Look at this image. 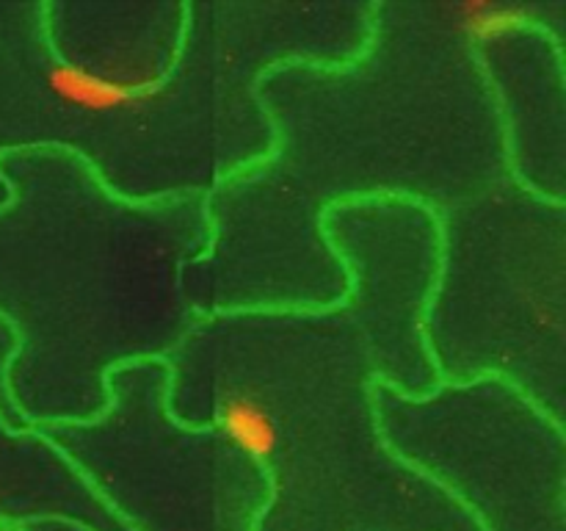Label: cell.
<instances>
[{
    "label": "cell",
    "instance_id": "obj_1",
    "mask_svg": "<svg viewBox=\"0 0 566 531\" xmlns=\"http://www.w3.org/2000/svg\"><path fill=\"white\" fill-rule=\"evenodd\" d=\"M324 236L348 293L315 310L202 315L164 357L166 409L216 429L269 479L254 531H479L473 514L390 451L374 385L426 396L440 374L423 310L440 225L398 197L326 210Z\"/></svg>",
    "mask_w": 566,
    "mask_h": 531
},
{
    "label": "cell",
    "instance_id": "obj_2",
    "mask_svg": "<svg viewBox=\"0 0 566 531\" xmlns=\"http://www.w3.org/2000/svg\"><path fill=\"white\" fill-rule=\"evenodd\" d=\"M254 94L274 147L208 194L210 247L182 274L197 315L332 308L348 277L326 210L398 197L440 216L512 175L462 0H376L354 59L285 61Z\"/></svg>",
    "mask_w": 566,
    "mask_h": 531
},
{
    "label": "cell",
    "instance_id": "obj_3",
    "mask_svg": "<svg viewBox=\"0 0 566 531\" xmlns=\"http://www.w3.org/2000/svg\"><path fill=\"white\" fill-rule=\"evenodd\" d=\"M374 3H188L175 70L136 92L105 86L55 59L44 0L0 3V153L66 149L130 202L208 197L274 147L254 94L260 77L285 61L354 59L368 42Z\"/></svg>",
    "mask_w": 566,
    "mask_h": 531
},
{
    "label": "cell",
    "instance_id": "obj_4",
    "mask_svg": "<svg viewBox=\"0 0 566 531\" xmlns=\"http://www.w3.org/2000/svg\"><path fill=\"white\" fill-rule=\"evenodd\" d=\"M6 393L31 429L108 409V374L164 360L202 315L182 274L210 247L208 197L130 202L55 147L0 153Z\"/></svg>",
    "mask_w": 566,
    "mask_h": 531
},
{
    "label": "cell",
    "instance_id": "obj_5",
    "mask_svg": "<svg viewBox=\"0 0 566 531\" xmlns=\"http://www.w3.org/2000/svg\"><path fill=\"white\" fill-rule=\"evenodd\" d=\"M437 225L423 337L440 379L495 376L566 426V202L506 175Z\"/></svg>",
    "mask_w": 566,
    "mask_h": 531
},
{
    "label": "cell",
    "instance_id": "obj_6",
    "mask_svg": "<svg viewBox=\"0 0 566 531\" xmlns=\"http://www.w3.org/2000/svg\"><path fill=\"white\" fill-rule=\"evenodd\" d=\"M392 454L451 492L479 531H566V426L495 376L426 396L374 385Z\"/></svg>",
    "mask_w": 566,
    "mask_h": 531
},
{
    "label": "cell",
    "instance_id": "obj_7",
    "mask_svg": "<svg viewBox=\"0 0 566 531\" xmlns=\"http://www.w3.org/2000/svg\"><path fill=\"white\" fill-rule=\"evenodd\" d=\"M566 0L551 14L473 42L501 116L509 171L545 199L566 202Z\"/></svg>",
    "mask_w": 566,
    "mask_h": 531
},
{
    "label": "cell",
    "instance_id": "obj_8",
    "mask_svg": "<svg viewBox=\"0 0 566 531\" xmlns=\"http://www.w3.org/2000/svg\"><path fill=\"white\" fill-rule=\"evenodd\" d=\"M186 14L177 0H44V33L61 64L136 92L171 75Z\"/></svg>",
    "mask_w": 566,
    "mask_h": 531
},
{
    "label": "cell",
    "instance_id": "obj_9",
    "mask_svg": "<svg viewBox=\"0 0 566 531\" xmlns=\"http://www.w3.org/2000/svg\"><path fill=\"white\" fill-rule=\"evenodd\" d=\"M64 518L92 531H133L70 457L39 429L0 420V520Z\"/></svg>",
    "mask_w": 566,
    "mask_h": 531
},
{
    "label": "cell",
    "instance_id": "obj_10",
    "mask_svg": "<svg viewBox=\"0 0 566 531\" xmlns=\"http://www.w3.org/2000/svg\"><path fill=\"white\" fill-rule=\"evenodd\" d=\"M31 531H92L86 529L83 523H75V520H64V518H42V520H31L28 523Z\"/></svg>",
    "mask_w": 566,
    "mask_h": 531
},
{
    "label": "cell",
    "instance_id": "obj_11",
    "mask_svg": "<svg viewBox=\"0 0 566 531\" xmlns=\"http://www.w3.org/2000/svg\"><path fill=\"white\" fill-rule=\"evenodd\" d=\"M9 352H11V332L9 326L0 321V376H3V368H6V360H9Z\"/></svg>",
    "mask_w": 566,
    "mask_h": 531
},
{
    "label": "cell",
    "instance_id": "obj_12",
    "mask_svg": "<svg viewBox=\"0 0 566 531\" xmlns=\"http://www.w3.org/2000/svg\"><path fill=\"white\" fill-rule=\"evenodd\" d=\"M11 531H31V529H28V523H11Z\"/></svg>",
    "mask_w": 566,
    "mask_h": 531
}]
</instances>
